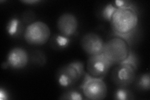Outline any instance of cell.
I'll list each match as a JSON object with an SVG mask.
<instances>
[{
    "label": "cell",
    "mask_w": 150,
    "mask_h": 100,
    "mask_svg": "<svg viewBox=\"0 0 150 100\" xmlns=\"http://www.w3.org/2000/svg\"><path fill=\"white\" fill-rule=\"evenodd\" d=\"M138 67L123 61L116 65L111 74V79L118 87L127 88L132 84L137 78Z\"/></svg>",
    "instance_id": "6"
},
{
    "label": "cell",
    "mask_w": 150,
    "mask_h": 100,
    "mask_svg": "<svg viewBox=\"0 0 150 100\" xmlns=\"http://www.w3.org/2000/svg\"><path fill=\"white\" fill-rule=\"evenodd\" d=\"M57 28L60 34L71 38L76 34L78 31V19L73 13H63L58 19Z\"/></svg>",
    "instance_id": "9"
},
{
    "label": "cell",
    "mask_w": 150,
    "mask_h": 100,
    "mask_svg": "<svg viewBox=\"0 0 150 100\" xmlns=\"http://www.w3.org/2000/svg\"><path fill=\"white\" fill-rule=\"evenodd\" d=\"M80 45L83 50L90 56L103 53L105 41L97 33L90 32L82 36Z\"/></svg>",
    "instance_id": "8"
},
{
    "label": "cell",
    "mask_w": 150,
    "mask_h": 100,
    "mask_svg": "<svg viewBox=\"0 0 150 100\" xmlns=\"http://www.w3.org/2000/svg\"><path fill=\"white\" fill-rule=\"evenodd\" d=\"M130 51V44L127 40L113 35L105 42L102 53L114 66L127 58Z\"/></svg>",
    "instance_id": "2"
},
{
    "label": "cell",
    "mask_w": 150,
    "mask_h": 100,
    "mask_svg": "<svg viewBox=\"0 0 150 100\" xmlns=\"http://www.w3.org/2000/svg\"><path fill=\"white\" fill-rule=\"evenodd\" d=\"M71 43V38L62 34L55 35L51 40V45L54 50H64Z\"/></svg>",
    "instance_id": "11"
},
{
    "label": "cell",
    "mask_w": 150,
    "mask_h": 100,
    "mask_svg": "<svg viewBox=\"0 0 150 100\" xmlns=\"http://www.w3.org/2000/svg\"><path fill=\"white\" fill-rule=\"evenodd\" d=\"M83 94L87 99L102 100L108 94V88L103 79L93 77L85 72L82 83L79 86Z\"/></svg>",
    "instance_id": "4"
},
{
    "label": "cell",
    "mask_w": 150,
    "mask_h": 100,
    "mask_svg": "<svg viewBox=\"0 0 150 100\" xmlns=\"http://www.w3.org/2000/svg\"><path fill=\"white\" fill-rule=\"evenodd\" d=\"M35 14L31 11H25L22 15V21L25 24H28V25L35 22Z\"/></svg>",
    "instance_id": "18"
},
{
    "label": "cell",
    "mask_w": 150,
    "mask_h": 100,
    "mask_svg": "<svg viewBox=\"0 0 150 100\" xmlns=\"http://www.w3.org/2000/svg\"><path fill=\"white\" fill-rule=\"evenodd\" d=\"M51 37V30L46 23L36 21L25 28L24 38L27 43L33 46H42L48 42Z\"/></svg>",
    "instance_id": "5"
},
{
    "label": "cell",
    "mask_w": 150,
    "mask_h": 100,
    "mask_svg": "<svg viewBox=\"0 0 150 100\" xmlns=\"http://www.w3.org/2000/svg\"><path fill=\"white\" fill-rule=\"evenodd\" d=\"M29 55L28 52L20 47L14 48L9 51L5 63L6 67L9 66L15 70L25 68L29 62Z\"/></svg>",
    "instance_id": "10"
},
{
    "label": "cell",
    "mask_w": 150,
    "mask_h": 100,
    "mask_svg": "<svg viewBox=\"0 0 150 100\" xmlns=\"http://www.w3.org/2000/svg\"><path fill=\"white\" fill-rule=\"evenodd\" d=\"M85 71L81 61H74L61 67L56 73V79L60 87L70 88L76 84Z\"/></svg>",
    "instance_id": "3"
},
{
    "label": "cell",
    "mask_w": 150,
    "mask_h": 100,
    "mask_svg": "<svg viewBox=\"0 0 150 100\" xmlns=\"http://www.w3.org/2000/svg\"><path fill=\"white\" fill-rule=\"evenodd\" d=\"M129 3L128 1H123V0H116V1H114V5L116 8H121V7H124L128 5Z\"/></svg>",
    "instance_id": "19"
},
{
    "label": "cell",
    "mask_w": 150,
    "mask_h": 100,
    "mask_svg": "<svg viewBox=\"0 0 150 100\" xmlns=\"http://www.w3.org/2000/svg\"><path fill=\"white\" fill-rule=\"evenodd\" d=\"M21 21L18 18L14 17L9 21L6 26V30L9 36H16L21 33Z\"/></svg>",
    "instance_id": "12"
},
{
    "label": "cell",
    "mask_w": 150,
    "mask_h": 100,
    "mask_svg": "<svg viewBox=\"0 0 150 100\" xmlns=\"http://www.w3.org/2000/svg\"><path fill=\"white\" fill-rule=\"evenodd\" d=\"M21 2L27 4H30V5H33V4H36L41 2V1H40V0H25V1L23 0V1H21Z\"/></svg>",
    "instance_id": "21"
},
{
    "label": "cell",
    "mask_w": 150,
    "mask_h": 100,
    "mask_svg": "<svg viewBox=\"0 0 150 100\" xmlns=\"http://www.w3.org/2000/svg\"><path fill=\"white\" fill-rule=\"evenodd\" d=\"M60 99H68V100H83L84 98L83 94L78 90L75 89L69 88L68 91H65L62 96L59 98Z\"/></svg>",
    "instance_id": "16"
},
{
    "label": "cell",
    "mask_w": 150,
    "mask_h": 100,
    "mask_svg": "<svg viewBox=\"0 0 150 100\" xmlns=\"http://www.w3.org/2000/svg\"><path fill=\"white\" fill-rule=\"evenodd\" d=\"M139 21L137 8L129 3L116 9L110 23L114 35L123 38L129 43L138 30Z\"/></svg>",
    "instance_id": "1"
},
{
    "label": "cell",
    "mask_w": 150,
    "mask_h": 100,
    "mask_svg": "<svg viewBox=\"0 0 150 100\" xmlns=\"http://www.w3.org/2000/svg\"><path fill=\"white\" fill-rule=\"evenodd\" d=\"M133 94L126 88L118 87L114 93V99L117 100H128L133 99Z\"/></svg>",
    "instance_id": "15"
},
{
    "label": "cell",
    "mask_w": 150,
    "mask_h": 100,
    "mask_svg": "<svg viewBox=\"0 0 150 100\" xmlns=\"http://www.w3.org/2000/svg\"><path fill=\"white\" fill-rule=\"evenodd\" d=\"M0 98L1 99H8V94L7 91L5 89H3V88L0 89Z\"/></svg>",
    "instance_id": "20"
},
{
    "label": "cell",
    "mask_w": 150,
    "mask_h": 100,
    "mask_svg": "<svg viewBox=\"0 0 150 100\" xmlns=\"http://www.w3.org/2000/svg\"><path fill=\"white\" fill-rule=\"evenodd\" d=\"M113 66L103 53L89 57L86 63V72L98 78H104Z\"/></svg>",
    "instance_id": "7"
},
{
    "label": "cell",
    "mask_w": 150,
    "mask_h": 100,
    "mask_svg": "<svg viewBox=\"0 0 150 100\" xmlns=\"http://www.w3.org/2000/svg\"><path fill=\"white\" fill-rule=\"evenodd\" d=\"M137 87L142 91H149L150 89V75L149 73L142 74L137 81Z\"/></svg>",
    "instance_id": "14"
},
{
    "label": "cell",
    "mask_w": 150,
    "mask_h": 100,
    "mask_svg": "<svg viewBox=\"0 0 150 100\" xmlns=\"http://www.w3.org/2000/svg\"><path fill=\"white\" fill-rule=\"evenodd\" d=\"M31 59L35 63L40 66H43L46 63V57L45 55L39 51H35L32 54Z\"/></svg>",
    "instance_id": "17"
},
{
    "label": "cell",
    "mask_w": 150,
    "mask_h": 100,
    "mask_svg": "<svg viewBox=\"0 0 150 100\" xmlns=\"http://www.w3.org/2000/svg\"><path fill=\"white\" fill-rule=\"evenodd\" d=\"M118 8H116L113 4L108 3L103 7L101 9L100 15L101 17L104 21L111 22L112 16Z\"/></svg>",
    "instance_id": "13"
}]
</instances>
